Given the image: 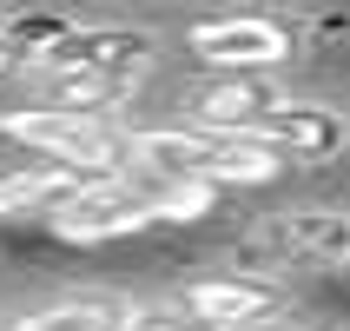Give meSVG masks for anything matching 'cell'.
I'll use <instances>...</instances> for the list:
<instances>
[{
    "instance_id": "cell-14",
    "label": "cell",
    "mask_w": 350,
    "mask_h": 331,
    "mask_svg": "<svg viewBox=\"0 0 350 331\" xmlns=\"http://www.w3.org/2000/svg\"><path fill=\"white\" fill-rule=\"evenodd\" d=\"M73 27H79V20H66V14H14L7 27H0V40H7L20 60H40L59 34H73Z\"/></svg>"
},
{
    "instance_id": "cell-7",
    "label": "cell",
    "mask_w": 350,
    "mask_h": 331,
    "mask_svg": "<svg viewBox=\"0 0 350 331\" xmlns=\"http://www.w3.org/2000/svg\"><path fill=\"white\" fill-rule=\"evenodd\" d=\"M79 66H152L146 27H73L33 60V73H79Z\"/></svg>"
},
{
    "instance_id": "cell-4",
    "label": "cell",
    "mask_w": 350,
    "mask_h": 331,
    "mask_svg": "<svg viewBox=\"0 0 350 331\" xmlns=\"http://www.w3.org/2000/svg\"><path fill=\"white\" fill-rule=\"evenodd\" d=\"M46 219H53V232L73 238V245H106V238L152 232L159 206H152V193H133L119 173H106V179H93L86 193H73L59 212H46Z\"/></svg>"
},
{
    "instance_id": "cell-11",
    "label": "cell",
    "mask_w": 350,
    "mask_h": 331,
    "mask_svg": "<svg viewBox=\"0 0 350 331\" xmlns=\"http://www.w3.org/2000/svg\"><path fill=\"white\" fill-rule=\"evenodd\" d=\"M291 159L271 153V146H258L245 133H212V159H205V179L212 186H271Z\"/></svg>"
},
{
    "instance_id": "cell-16",
    "label": "cell",
    "mask_w": 350,
    "mask_h": 331,
    "mask_svg": "<svg viewBox=\"0 0 350 331\" xmlns=\"http://www.w3.org/2000/svg\"><path fill=\"white\" fill-rule=\"evenodd\" d=\"M7 73H20V53L7 47V40H0V79H7Z\"/></svg>"
},
{
    "instance_id": "cell-3",
    "label": "cell",
    "mask_w": 350,
    "mask_h": 331,
    "mask_svg": "<svg viewBox=\"0 0 350 331\" xmlns=\"http://www.w3.org/2000/svg\"><path fill=\"white\" fill-rule=\"evenodd\" d=\"M172 312L192 331H232L245 318L284 312V285L265 272H205V278H185L172 292Z\"/></svg>"
},
{
    "instance_id": "cell-10",
    "label": "cell",
    "mask_w": 350,
    "mask_h": 331,
    "mask_svg": "<svg viewBox=\"0 0 350 331\" xmlns=\"http://www.w3.org/2000/svg\"><path fill=\"white\" fill-rule=\"evenodd\" d=\"M133 318V298H106V292H73L53 298V305H33L20 312L14 331H126Z\"/></svg>"
},
{
    "instance_id": "cell-9",
    "label": "cell",
    "mask_w": 350,
    "mask_h": 331,
    "mask_svg": "<svg viewBox=\"0 0 350 331\" xmlns=\"http://www.w3.org/2000/svg\"><path fill=\"white\" fill-rule=\"evenodd\" d=\"M40 79H46V106L113 119L119 106H133V93L146 86V66H79V73H40Z\"/></svg>"
},
{
    "instance_id": "cell-13",
    "label": "cell",
    "mask_w": 350,
    "mask_h": 331,
    "mask_svg": "<svg viewBox=\"0 0 350 331\" xmlns=\"http://www.w3.org/2000/svg\"><path fill=\"white\" fill-rule=\"evenodd\" d=\"M152 206H159V225H192V219L218 212V186L212 179H165Z\"/></svg>"
},
{
    "instance_id": "cell-6",
    "label": "cell",
    "mask_w": 350,
    "mask_h": 331,
    "mask_svg": "<svg viewBox=\"0 0 350 331\" xmlns=\"http://www.w3.org/2000/svg\"><path fill=\"white\" fill-rule=\"evenodd\" d=\"M278 79L271 73H218V79H198L185 106H192V126L198 133H245L265 106H278Z\"/></svg>"
},
{
    "instance_id": "cell-12",
    "label": "cell",
    "mask_w": 350,
    "mask_h": 331,
    "mask_svg": "<svg viewBox=\"0 0 350 331\" xmlns=\"http://www.w3.org/2000/svg\"><path fill=\"white\" fill-rule=\"evenodd\" d=\"M284 238L317 265H344V212H291Z\"/></svg>"
},
{
    "instance_id": "cell-8",
    "label": "cell",
    "mask_w": 350,
    "mask_h": 331,
    "mask_svg": "<svg viewBox=\"0 0 350 331\" xmlns=\"http://www.w3.org/2000/svg\"><path fill=\"white\" fill-rule=\"evenodd\" d=\"M93 179L86 166H59V159H40V166H20V173H0V219H33V212H59L73 193H86Z\"/></svg>"
},
{
    "instance_id": "cell-5",
    "label": "cell",
    "mask_w": 350,
    "mask_h": 331,
    "mask_svg": "<svg viewBox=\"0 0 350 331\" xmlns=\"http://www.w3.org/2000/svg\"><path fill=\"white\" fill-rule=\"evenodd\" d=\"M245 139H258V146H271L284 159H337L350 139V119L331 99H278L245 126Z\"/></svg>"
},
{
    "instance_id": "cell-1",
    "label": "cell",
    "mask_w": 350,
    "mask_h": 331,
    "mask_svg": "<svg viewBox=\"0 0 350 331\" xmlns=\"http://www.w3.org/2000/svg\"><path fill=\"white\" fill-rule=\"evenodd\" d=\"M0 133L33 146L40 159H59V166H86V173H119L126 159V133L99 113H66V106H14L0 113Z\"/></svg>"
},
{
    "instance_id": "cell-2",
    "label": "cell",
    "mask_w": 350,
    "mask_h": 331,
    "mask_svg": "<svg viewBox=\"0 0 350 331\" xmlns=\"http://www.w3.org/2000/svg\"><path fill=\"white\" fill-rule=\"evenodd\" d=\"M192 53L218 73H278L297 53V20L284 14H218L192 27Z\"/></svg>"
},
{
    "instance_id": "cell-15",
    "label": "cell",
    "mask_w": 350,
    "mask_h": 331,
    "mask_svg": "<svg viewBox=\"0 0 350 331\" xmlns=\"http://www.w3.org/2000/svg\"><path fill=\"white\" fill-rule=\"evenodd\" d=\"M232 331H297V325H291V318H278V312H271V318H245V325H232Z\"/></svg>"
}]
</instances>
